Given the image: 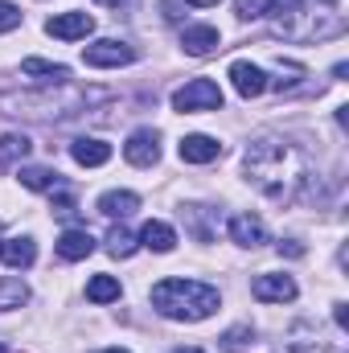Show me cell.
<instances>
[{"label": "cell", "instance_id": "1", "mask_svg": "<svg viewBox=\"0 0 349 353\" xmlns=\"http://www.w3.org/2000/svg\"><path fill=\"white\" fill-rule=\"evenodd\" d=\"M243 169H247V181H255L271 201H288L296 193V185L304 181V165H300L296 148H288L283 140H271V136H263L247 148Z\"/></svg>", "mask_w": 349, "mask_h": 353}, {"label": "cell", "instance_id": "2", "mask_svg": "<svg viewBox=\"0 0 349 353\" xmlns=\"http://www.w3.org/2000/svg\"><path fill=\"white\" fill-rule=\"evenodd\" d=\"M222 304L218 288L201 283V279H161L152 288V308L169 321H185V325H197L206 316H214Z\"/></svg>", "mask_w": 349, "mask_h": 353}, {"label": "cell", "instance_id": "3", "mask_svg": "<svg viewBox=\"0 0 349 353\" xmlns=\"http://www.w3.org/2000/svg\"><path fill=\"white\" fill-rule=\"evenodd\" d=\"M173 107L177 111H222V87L210 79H193L181 90H173Z\"/></svg>", "mask_w": 349, "mask_h": 353}, {"label": "cell", "instance_id": "4", "mask_svg": "<svg viewBox=\"0 0 349 353\" xmlns=\"http://www.w3.org/2000/svg\"><path fill=\"white\" fill-rule=\"evenodd\" d=\"M83 62L94 70H111V66H128L136 62V50L128 41H115V37H103V41H90L83 50Z\"/></svg>", "mask_w": 349, "mask_h": 353}, {"label": "cell", "instance_id": "5", "mask_svg": "<svg viewBox=\"0 0 349 353\" xmlns=\"http://www.w3.org/2000/svg\"><path fill=\"white\" fill-rule=\"evenodd\" d=\"M263 17L271 21V29H275L279 37H300L304 0H263Z\"/></svg>", "mask_w": 349, "mask_h": 353}, {"label": "cell", "instance_id": "6", "mask_svg": "<svg viewBox=\"0 0 349 353\" xmlns=\"http://www.w3.org/2000/svg\"><path fill=\"white\" fill-rule=\"evenodd\" d=\"M123 157H128V165H136V169H152V165L161 161V136H157L152 128L132 132L128 144H123Z\"/></svg>", "mask_w": 349, "mask_h": 353}, {"label": "cell", "instance_id": "7", "mask_svg": "<svg viewBox=\"0 0 349 353\" xmlns=\"http://www.w3.org/2000/svg\"><path fill=\"white\" fill-rule=\"evenodd\" d=\"M46 33L58 37V41H83L94 33V17L90 12H58L46 21Z\"/></svg>", "mask_w": 349, "mask_h": 353}, {"label": "cell", "instance_id": "8", "mask_svg": "<svg viewBox=\"0 0 349 353\" xmlns=\"http://www.w3.org/2000/svg\"><path fill=\"white\" fill-rule=\"evenodd\" d=\"M296 279L292 275H255L251 279V296L263 300V304H288V300H296Z\"/></svg>", "mask_w": 349, "mask_h": 353}, {"label": "cell", "instance_id": "9", "mask_svg": "<svg viewBox=\"0 0 349 353\" xmlns=\"http://www.w3.org/2000/svg\"><path fill=\"white\" fill-rule=\"evenodd\" d=\"M181 161L185 165H210V161H218L222 157V144L214 140V136H201V132H193V136H185L181 140Z\"/></svg>", "mask_w": 349, "mask_h": 353}, {"label": "cell", "instance_id": "10", "mask_svg": "<svg viewBox=\"0 0 349 353\" xmlns=\"http://www.w3.org/2000/svg\"><path fill=\"white\" fill-rule=\"evenodd\" d=\"M181 46H185V54L206 58V54H214V50L222 46V33H218L214 25H189V29L181 33Z\"/></svg>", "mask_w": 349, "mask_h": 353}, {"label": "cell", "instance_id": "11", "mask_svg": "<svg viewBox=\"0 0 349 353\" xmlns=\"http://www.w3.org/2000/svg\"><path fill=\"white\" fill-rule=\"evenodd\" d=\"M230 239H235L239 247H251V251H255V247L267 243V226H263L255 214H235V218H230Z\"/></svg>", "mask_w": 349, "mask_h": 353}, {"label": "cell", "instance_id": "12", "mask_svg": "<svg viewBox=\"0 0 349 353\" xmlns=\"http://www.w3.org/2000/svg\"><path fill=\"white\" fill-rule=\"evenodd\" d=\"M230 83H235V90L243 99H259L263 90H267V74H263L259 66H251V62H235L230 66Z\"/></svg>", "mask_w": 349, "mask_h": 353}, {"label": "cell", "instance_id": "13", "mask_svg": "<svg viewBox=\"0 0 349 353\" xmlns=\"http://www.w3.org/2000/svg\"><path fill=\"white\" fill-rule=\"evenodd\" d=\"M0 259L12 267V271H25V267H33V259H37V243L25 239V234L4 239V243H0Z\"/></svg>", "mask_w": 349, "mask_h": 353}, {"label": "cell", "instance_id": "14", "mask_svg": "<svg viewBox=\"0 0 349 353\" xmlns=\"http://www.w3.org/2000/svg\"><path fill=\"white\" fill-rule=\"evenodd\" d=\"M136 210H140V197L128 193V189H111V193L99 197V214L103 218H132Z\"/></svg>", "mask_w": 349, "mask_h": 353}, {"label": "cell", "instance_id": "15", "mask_svg": "<svg viewBox=\"0 0 349 353\" xmlns=\"http://www.w3.org/2000/svg\"><path fill=\"white\" fill-rule=\"evenodd\" d=\"M70 157L83 165V169H99V165H107L111 161V144H103V140H74L70 144Z\"/></svg>", "mask_w": 349, "mask_h": 353}, {"label": "cell", "instance_id": "16", "mask_svg": "<svg viewBox=\"0 0 349 353\" xmlns=\"http://www.w3.org/2000/svg\"><path fill=\"white\" fill-rule=\"evenodd\" d=\"M90 251H94V239H90V230H66V234L58 239V255H62L66 263H79V259H87Z\"/></svg>", "mask_w": 349, "mask_h": 353}, {"label": "cell", "instance_id": "17", "mask_svg": "<svg viewBox=\"0 0 349 353\" xmlns=\"http://www.w3.org/2000/svg\"><path fill=\"white\" fill-rule=\"evenodd\" d=\"M140 243L148 247V251H157V255H169L177 247V234L169 222H144V230H140Z\"/></svg>", "mask_w": 349, "mask_h": 353}, {"label": "cell", "instance_id": "18", "mask_svg": "<svg viewBox=\"0 0 349 353\" xmlns=\"http://www.w3.org/2000/svg\"><path fill=\"white\" fill-rule=\"evenodd\" d=\"M21 70H25L29 79L54 83V87H62V83L70 79V70H66V66H58V62H41V58H25V62H21Z\"/></svg>", "mask_w": 349, "mask_h": 353}, {"label": "cell", "instance_id": "19", "mask_svg": "<svg viewBox=\"0 0 349 353\" xmlns=\"http://www.w3.org/2000/svg\"><path fill=\"white\" fill-rule=\"evenodd\" d=\"M29 136L25 132H8V136H0V173L8 169V165H17V161H25L29 157Z\"/></svg>", "mask_w": 349, "mask_h": 353}, {"label": "cell", "instance_id": "20", "mask_svg": "<svg viewBox=\"0 0 349 353\" xmlns=\"http://www.w3.org/2000/svg\"><path fill=\"white\" fill-rule=\"evenodd\" d=\"M136 247H140V239H136L132 230L111 226V234H107V255H111V259H132V255H136Z\"/></svg>", "mask_w": 349, "mask_h": 353}, {"label": "cell", "instance_id": "21", "mask_svg": "<svg viewBox=\"0 0 349 353\" xmlns=\"http://www.w3.org/2000/svg\"><path fill=\"white\" fill-rule=\"evenodd\" d=\"M21 185L25 189H37V193H58L62 189V176L54 169H21Z\"/></svg>", "mask_w": 349, "mask_h": 353}, {"label": "cell", "instance_id": "22", "mask_svg": "<svg viewBox=\"0 0 349 353\" xmlns=\"http://www.w3.org/2000/svg\"><path fill=\"white\" fill-rule=\"evenodd\" d=\"M29 300V288L17 279V275H4L0 279V312H12V308H21Z\"/></svg>", "mask_w": 349, "mask_h": 353}, {"label": "cell", "instance_id": "23", "mask_svg": "<svg viewBox=\"0 0 349 353\" xmlns=\"http://www.w3.org/2000/svg\"><path fill=\"white\" fill-rule=\"evenodd\" d=\"M87 300H94V304L119 300V279H115V275H94V279L87 283Z\"/></svg>", "mask_w": 349, "mask_h": 353}, {"label": "cell", "instance_id": "24", "mask_svg": "<svg viewBox=\"0 0 349 353\" xmlns=\"http://www.w3.org/2000/svg\"><path fill=\"white\" fill-rule=\"evenodd\" d=\"M251 341H255V329H251V325H235V329H226V333L218 337V345H222L226 353H239V350H247Z\"/></svg>", "mask_w": 349, "mask_h": 353}, {"label": "cell", "instance_id": "25", "mask_svg": "<svg viewBox=\"0 0 349 353\" xmlns=\"http://www.w3.org/2000/svg\"><path fill=\"white\" fill-rule=\"evenodd\" d=\"M17 25H21V8L8 4V0H0V33H12Z\"/></svg>", "mask_w": 349, "mask_h": 353}, {"label": "cell", "instance_id": "26", "mask_svg": "<svg viewBox=\"0 0 349 353\" xmlns=\"http://www.w3.org/2000/svg\"><path fill=\"white\" fill-rule=\"evenodd\" d=\"M239 17H243V21L263 17V0H239Z\"/></svg>", "mask_w": 349, "mask_h": 353}, {"label": "cell", "instance_id": "27", "mask_svg": "<svg viewBox=\"0 0 349 353\" xmlns=\"http://www.w3.org/2000/svg\"><path fill=\"white\" fill-rule=\"evenodd\" d=\"M161 8H165L169 21H181V0H161Z\"/></svg>", "mask_w": 349, "mask_h": 353}, {"label": "cell", "instance_id": "28", "mask_svg": "<svg viewBox=\"0 0 349 353\" xmlns=\"http://www.w3.org/2000/svg\"><path fill=\"white\" fill-rule=\"evenodd\" d=\"M333 321H337V329H349V312H346V304H333Z\"/></svg>", "mask_w": 349, "mask_h": 353}, {"label": "cell", "instance_id": "29", "mask_svg": "<svg viewBox=\"0 0 349 353\" xmlns=\"http://www.w3.org/2000/svg\"><path fill=\"white\" fill-rule=\"evenodd\" d=\"M279 255H304V247L296 239H288V243H279Z\"/></svg>", "mask_w": 349, "mask_h": 353}, {"label": "cell", "instance_id": "30", "mask_svg": "<svg viewBox=\"0 0 349 353\" xmlns=\"http://www.w3.org/2000/svg\"><path fill=\"white\" fill-rule=\"evenodd\" d=\"M185 4H193V8H214L218 0H185Z\"/></svg>", "mask_w": 349, "mask_h": 353}, {"label": "cell", "instance_id": "31", "mask_svg": "<svg viewBox=\"0 0 349 353\" xmlns=\"http://www.w3.org/2000/svg\"><path fill=\"white\" fill-rule=\"evenodd\" d=\"M173 353H201L197 345H181V350H173Z\"/></svg>", "mask_w": 349, "mask_h": 353}, {"label": "cell", "instance_id": "32", "mask_svg": "<svg viewBox=\"0 0 349 353\" xmlns=\"http://www.w3.org/2000/svg\"><path fill=\"white\" fill-rule=\"evenodd\" d=\"M99 4H123V0H99Z\"/></svg>", "mask_w": 349, "mask_h": 353}, {"label": "cell", "instance_id": "33", "mask_svg": "<svg viewBox=\"0 0 349 353\" xmlns=\"http://www.w3.org/2000/svg\"><path fill=\"white\" fill-rule=\"evenodd\" d=\"M103 353H128V350H103Z\"/></svg>", "mask_w": 349, "mask_h": 353}, {"label": "cell", "instance_id": "34", "mask_svg": "<svg viewBox=\"0 0 349 353\" xmlns=\"http://www.w3.org/2000/svg\"><path fill=\"white\" fill-rule=\"evenodd\" d=\"M325 4H337V0H325Z\"/></svg>", "mask_w": 349, "mask_h": 353}, {"label": "cell", "instance_id": "35", "mask_svg": "<svg viewBox=\"0 0 349 353\" xmlns=\"http://www.w3.org/2000/svg\"><path fill=\"white\" fill-rule=\"evenodd\" d=\"M0 353H4V345H0Z\"/></svg>", "mask_w": 349, "mask_h": 353}, {"label": "cell", "instance_id": "36", "mask_svg": "<svg viewBox=\"0 0 349 353\" xmlns=\"http://www.w3.org/2000/svg\"><path fill=\"white\" fill-rule=\"evenodd\" d=\"M0 243H4V239H0Z\"/></svg>", "mask_w": 349, "mask_h": 353}]
</instances>
